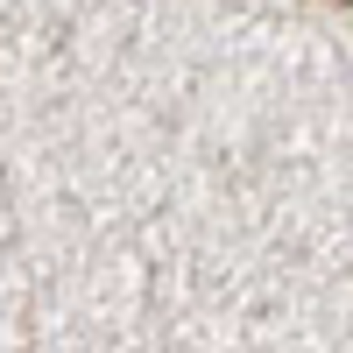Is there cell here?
Here are the masks:
<instances>
[{
  "label": "cell",
  "mask_w": 353,
  "mask_h": 353,
  "mask_svg": "<svg viewBox=\"0 0 353 353\" xmlns=\"http://www.w3.org/2000/svg\"><path fill=\"white\" fill-rule=\"evenodd\" d=\"M332 8H353V0H332Z\"/></svg>",
  "instance_id": "1"
}]
</instances>
